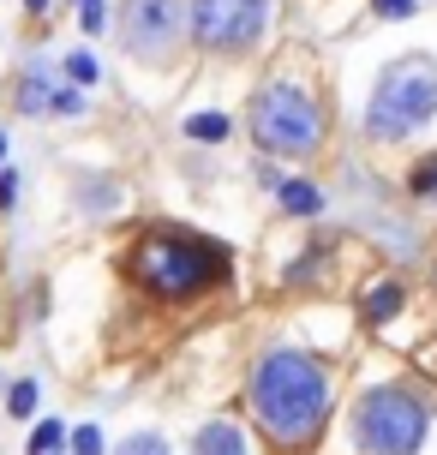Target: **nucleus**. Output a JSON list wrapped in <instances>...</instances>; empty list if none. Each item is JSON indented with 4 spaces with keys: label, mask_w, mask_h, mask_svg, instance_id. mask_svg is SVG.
<instances>
[{
    "label": "nucleus",
    "mask_w": 437,
    "mask_h": 455,
    "mask_svg": "<svg viewBox=\"0 0 437 455\" xmlns=\"http://www.w3.org/2000/svg\"><path fill=\"white\" fill-rule=\"evenodd\" d=\"M67 443H72V455H102V432H96V426H78Z\"/></svg>",
    "instance_id": "a211bd4d"
},
{
    "label": "nucleus",
    "mask_w": 437,
    "mask_h": 455,
    "mask_svg": "<svg viewBox=\"0 0 437 455\" xmlns=\"http://www.w3.org/2000/svg\"><path fill=\"white\" fill-rule=\"evenodd\" d=\"M354 443L366 455H419L432 437V408L408 384H377L354 402Z\"/></svg>",
    "instance_id": "39448f33"
},
{
    "label": "nucleus",
    "mask_w": 437,
    "mask_h": 455,
    "mask_svg": "<svg viewBox=\"0 0 437 455\" xmlns=\"http://www.w3.org/2000/svg\"><path fill=\"white\" fill-rule=\"evenodd\" d=\"M48 96H54V84H48V72H24L19 84V114H43Z\"/></svg>",
    "instance_id": "f8f14e48"
},
{
    "label": "nucleus",
    "mask_w": 437,
    "mask_h": 455,
    "mask_svg": "<svg viewBox=\"0 0 437 455\" xmlns=\"http://www.w3.org/2000/svg\"><path fill=\"white\" fill-rule=\"evenodd\" d=\"M115 36L132 60L168 67V60L180 54V43L192 36V6H186V0H120Z\"/></svg>",
    "instance_id": "423d86ee"
},
{
    "label": "nucleus",
    "mask_w": 437,
    "mask_h": 455,
    "mask_svg": "<svg viewBox=\"0 0 437 455\" xmlns=\"http://www.w3.org/2000/svg\"><path fill=\"white\" fill-rule=\"evenodd\" d=\"M276 198H282V216H299V222H312V216L323 210V192L312 180H282Z\"/></svg>",
    "instance_id": "9d476101"
},
{
    "label": "nucleus",
    "mask_w": 437,
    "mask_h": 455,
    "mask_svg": "<svg viewBox=\"0 0 437 455\" xmlns=\"http://www.w3.org/2000/svg\"><path fill=\"white\" fill-rule=\"evenodd\" d=\"M401 306H408V288H401V282H377V288H366V299H360V318L366 323H390Z\"/></svg>",
    "instance_id": "1a4fd4ad"
},
{
    "label": "nucleus",
    "mask_w": 437,
    "mask_h": 455,
    "mask_svg": "<svg viewBox=\"0 0 437 455\" xmlns=\"http://www.w3.org/2000/svg\"><path fill=\"white\" fill-rule=\"evenodd\" d=\"M270 30V0H192V43L204 54H252Z\"/></svg>",
    "instance_id": "0eeeda50"
},
{
    "label": "nucleus",
    "mask_w": 437,
    "mask_h": 455,
    "mask_svg": "<svg viewBox=\"0 0 437 455\" xmlns=\"http://www.w3.org/2000/svg\"><path fill=\"white\" fill-rule=\"evenodd\" d=\"M67 426H60V419H43V426H36V432H30V455H54L60 450V443H67Z\"/></svg>",
    "instance_id": "2eb2a0df"
},
{
    "label": "nucleus",
    "mask_w": 437,
    "mask_h": 455,
    "mask_svg": "<svg viewBox=\"0 0 437 455\" xmlns=\"http://www.w3.org/2000/svg\"><path fill=\"white\" fill-rule=\"evenodd\" d=\"M48 108H54V114H78V84H72V91H54V96H48Z\"/></svg>",
    "instance_id": "aec40b11"
},
{
    "label": "nucleus",
    "mask_w": 437,
    "mask_h": 455,
    "mask_svg": "<svg viewBox=\"0 0 437 455\" xmlns=\"http://www.w3.org/2000/svg\"><path fill=\"white\" fill-rule=\"evenodd\" d=\"M126 270L156 299H198L228 282V251L216 240H204V234L150 228V234H139V246L126 251Z\"/></svg>",
    "instance_id": "f03ea898"
},
{
    "label": "nucleus",
    "mask_w": 437,
    "mask_h": 455,
    "mask_svg": "<svg viewBox=\"0 0 437 455\" xmlns=\"http://www.w3.org/2000/svg\"><path fill=\"white\" fill-rule=\"evenodd\" d=\"M192 455H252V450H246V432H240L234 419H210V426H198V437H192Z\"/></svg>",
    "instance_id": "6e6552de"
},
{
    "label": "nucleus",
    "mask_w": 437,
    "mask_h": 455,
    "mask_svg": "<svg viewBox=\"0 0 437 455\" xmlns=\"http://www.w3.org/2000/svg\"><path fill=\"white\" fill-rule=\"evenodd\" d=\"M371 12H377V19H414L419 0H371Z\"/></svg>",
    "instance_id": "6ab92c4d"
},
{
    "label": "nucleus",
    "mask_w": 437,
    "mask_h": 455,
    "mask_svg": "<svg viewBox=\"0 0 437 455\" xmlns=\"http://www.w3.org/2000/svg\"><path fill=\"white\" fill-rule=\"evenodd\" d=\"M246 132L264 156H318L323 150V132H330V114L323 102L299 78H270L258 84L252 108H246Z\"/></svg>",
    "instance_id": "7ed1b4c3"
},
{
    "label": "nucleus",
    "mask_w": 437,
    "mask_h": 455,
    "mask_svg": "<svg viewBox=\"0 0 437 455\" xmlns=\"http://www.w3.org/2000/svg\"><path fill=\"white\" fill-rule=\"evenodd\" d=\"M437 114V60L432 54H401L377 72L366 96V138L371 144H401Z\"/></svg>",
    "instance_id": "20e7f679"
},
{
    "label": "nucleus",
    "mask_w": 437,
    "mask_h": 455,
    "mask_svg": "<svg viewBox=\"0 0 437 455\" xmlns=\"http://www.w3.org/2000/svg\"><path fill=\"white\" fill-rule=\"evenodd\" d=\"M12 198H19V180H12V168H0V210H12Z\"/></svg>",
    "instance_id": "412c9836"
},
{
    "label": "nucleus",
    "mask_w": 437,
    "mask_h": 455,
    "mask_svg": "<svg viewBox=\"0 0 437 455\" xmlns=\"http://www.w3.org/2000/svg\"><path fill=\"white\" fill-rule=\"evenodd\" d=\"M246 395H252L258 432L270 437V450H282V455L312 450L323 437V426H330V371H323V360L299 354V347L258 354Z\"/></svg>",
    "instance_id": "f257e3e1"
},
{
    "label": "nucleus",
    "mask_w": 437,
    "mask_h": 455,
    "mask_svg": "<svg viewBox=\"0 0 437 455\" xmlns=\"http://www.w3.org/2000/svg\"><path fill=\"white\" fill-rule=\"evenodd\" d=\"M408 192H414V198H425V204H437V156H425V162H414V168H408Z\"/></svg>",
    "instance_id": "4468645a"
},
{
    "label": "nucleus",
    "mask_w": 437,
    "mask_h": 455,
    "mask_svg": "<svg viewBox=\"0 0 437 455\" xmlns=\"http://www.w3.org/2000/svg\"><path fill=\"white\" fill-rule=\"evenodd\" d=\"M115 455H174V450H168V437H156V432H132Z\"/></svg>",
    "instance_id": "f3484780"
},
{
    "label": "nucleus",
    "mask_w": 437,
    "mask_h": 455,
    "mask_svg": "<svg viewBox=\"0 0 437 455\" xmlns=\"http://www.w3.org/2000/svg\"><path fill=\"white\" fill-rule=\"evenodd\" d=\"M48 6H54V0H24V12H48Z\"/></svg>",
    "instance_id": "4be33fe9"
},
{
    "label": "nucleus",
    "mask_w": 437,
    "mask_h": 455,
    "mask_svg": "<svg viewBox=\"0 0 437 455\" xmlns=\"http://www.w3.org/2000/svg\"><path fill=\"white\" fill-rule=\"evenodd\" d=\"M60 72H67V84H78V91H91L96 78H102V67H96V54H91V48H72Z\"/></svg>",
    "instance_id": "ddd939ff"
},
{
    "label": "nucleus",
    "mask_w": 437,
    "mask_h": 455,
    "mask_svg": "<svg viewBox=\"0 0 437 455\" xmlns=\"http://www.w3.org/2000/svg\"><path fill=\"white\" fill-rule=\"evenodd\" d=\"M0 162H6V132H0Z\"/></svg>",
    "instance_id": "5701e85b"
},
{
    "label": "nucleus",
    "mask_w": 437,
    "mask_h": 455,
    "mask_svg": "<svg viewBox=\"0 0 437 455\" xmlns=\"http://www.w3.org/2000/svg\"><path fill=\"white\" fill-rule=\"evenodd\" d=\"M6 413H12V419H30V413H36V384H30V378H19V384L6 389Z\"/></svg>",
    "instance_id": "dca6fc26"
},
{
    "label": "nucleus",
    "mask_w": 437,
    "mask_h": 455,
    "mask_svg": "<svg viewBox=\"0 0 437 455\" xmlns=\"http://www.w3.org/2000/svg\"><path fill=\"white\" fill-rule=\"evenodd\" d=\"M186 138H192V144H222V138H234V120H228V114H216V108L186 114Z\"/></svg>",
    "instance_id": "9b49d317"
}]
</instances>
